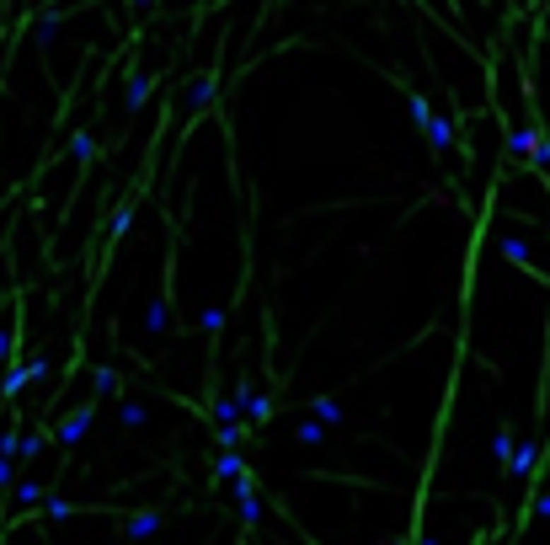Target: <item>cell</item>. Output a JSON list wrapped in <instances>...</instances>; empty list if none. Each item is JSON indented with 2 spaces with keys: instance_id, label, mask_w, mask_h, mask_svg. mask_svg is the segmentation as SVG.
Here are the masks:
<instances>
[{
  "instance_id": "6da1fadb",
  "label": "cell",
  "mask_w": 550,
  "mask_h": 545,
  "mask_svg": "<svg viewBox=\"0 0 550 545\" xmlns=\"http://www.w3.org/2000/svg\"><path fill=\"white\" fill-rule=\"evenodd\" d=\"M422 129H428V145L438 150V156H443L449 145H455V118H443V112H433V118L422 123Z\"/></svg>"
},
{
  "instance_id": "7a4b0ae2",
  "label": "cell",
  "mask_w": 550,
  "mask_h": 545,
  "mask_svg": "<svg viewBox=\"0 0 550 545\" xmlns=\"http://www.w3.org/2000/svg\"><path fill=\"white\" fill-rule=\"evenodd\" d=\"M497 252H508V257H513V262H518V267H524V273H539V262H534V252H529V246H524V241H508V235H503V241H497Z\"/></svg>"
},
{
  "instance_id": "3957f363",
  "label": "cell",
  "mask_w": 550,
  "mask_h": 545,
  "mask_svg": "<svg viewBox=\"0 0 550 545\" xmlns=\"http://www.w3.org/2000/svg\"><path fill=\"white\" fill-rule=\"evenodd\" d=\"M91 380H96V396H118V390H123V380H118V375H112L107 363H102V369H96V375H91Z\"/></svg>"
},
{
  "instance_id": "277c9868",
  "label": "cell",
  "mask_w": 550,
  "mask_h": 545,
  "mask_svg": "<svg viewBox=\"0 0 550 545\" xmlns=\"http://www.w3.org/2000/svg\"><path fill=\"white\" fill-rule=\"evenodd\" d=\"M534 139H539L534 129H513V134H508V150H513V156H529V150H534Z\"/></svg>"
},
{
  "instance_id": "5b68a950",
  "label": "cell",
  "mask_w": 550,
  "mask_h": 545,
  "mask_svg": "<svg viewBox=\"0 0 550 545\" xmlns=\"http://www.w3.org/2000/svg\"><path fill=\"white\" fill-rule=\"evenodd\" d=\"M491 455H497V465H508V455H513V428H497V438H491Z\"/></svg>"
},
{
  "instance_id": "8992f818",
  "label": "cell",
  "mask_w": 550,
  "mask_h": 545,
  "mask_svg": "<svg viewBox=\"0 0 550 545\" xmlns=\"http://www.w3.org/2000/svg\"><path fill=\"white\" fill-rule=\"evenodd\" d=\"M86 423H91V406H86V412H75L70 423L59 428V438H64V444H75V438H81V428H86Z\"/></svg>"
},
{
  "instance_id": "52a82bcc",
  "label": "cell",
  "mask_w": 550,
  "mask_h": 545,
  "mask_svg": "<svg viewBox=\"0 0 550 545\" xmlns=\"http://www.w3.org/2000/svg\"><path fill=\"white\" fill-rule=\"evenodd\" d=\"M529 465H534V444H518V455L508 460V471H513V476H524Z\"/></svg>"
},
{
  "instance_id": "ba28073f",
  "label": "cell",
  "mask_w": 550,
  "mask_h": 545,
  "mask_svg": "<svg viewBox=\"0 0 550 545\" xmlns=\"http://www.w3.org/2000/svg\"><path fill=\"white\" fill-rule=\"evenodd\" d=\"M310 412L321 417V423H337V417H342V412H337V401H326V396H315V401H310Z\"/></svg>"
},
{
  "instance_id": "9c48e42d",
  "label": "cell",
  "mask_w": 550,
  "mask_h": 545,
  "mask_svg": "<svg viewBox=\"0 0 550 545\" xmlns=\"http://www.w3.org/2000/svg\"><path fill=\"white\" fill-rule=\"evenodd\" d=\"M209 97H214V81H209V75L192 81V107H209Z\"/></svg>"
},
{
  "instance_id": "30bf717a",
  "label": "cell",
  "mask_w": 550,
  "mask_h": 545,
  "mask_svg": "<svg viewBox=\"0 0 550 545\" xmlns=\"http://www.w3.org/2000/svg\"><path fill=\"white\" fill-rule=\"evenodd\" d=\"M150 529H156V513H134V540H144Z\"/></svg>"
},
{
  "instance_id": "8fae6325",
  "label": "cell",
  "mask_w": 550,
  "mask_h": 545,
  "mask_svg": "<svg viewBox=\"0 0 550 545\" xmlns=\"http://www.w3.org/2000/svg\"><path fill=\"white\" fill-rule=\"evenodd\" d=\"M299 438H305V444H321L326 428H321V423H299Z\"/></svg>"
},
{
  "instance_id": "7c38bea8",
  "label": "cell",
  "mask_w": 550,
  "mask_h": 545,
  "mask_svg": "<svg viewBox=\"0 0 550 545\" xmlns=\"http://www.w3.org/2000/svg\"><path fill=\"white\" fill-rule=\"evenodd\" d=\"M529 513H534V519H550V492H545V497H534V508H529Z\"/></svg>"
},
{
  "instance_id": "4fadbf2b",
  "label": "cell",
  "mask_w": 550,
  "mask_h": 545,
  "mask_svg": "<svg viewBox=\"0 0 550 545\" xmlns=\"http://www.w3.org/2000/svg\"><path fill=\"white\" fill-rule=\"evenodd\" d=\"M539 177H545V187H550V171H539Z\"/></svg>"
},
{
  "instance_id": "5bb4252c",
  "label": "cell",
  "mask_w": 550,
  "mask_h": 545,
  "mask_svg": "<svg viewBox=\"0 0 550 545\" xmlns=\"http://www.w3.org/2000/svg\"><path fill=\"white\" fill-rule=\"evenodd\" d=\"M395 545H411V540H395Z\"/></svg>"
}]
</instances>
